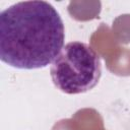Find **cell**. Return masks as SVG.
Wrapping results in <instances>:
<instances>
[{
  "mask_svg": "<svg viewBox=\"0 0 130 130\" xmlns=\"http://www.w3.org/2000/svg\"><path fill=\"white\" fill-rule=\"evenodd\" d=\"M59 12L47 1H21L0 13V59L17 69H40L53 63L64 47Z\"/></svg>",
  "mask_w": 130,
  "mask_h": 130,
  "instance_id": "cell-1",
  "label": "cell"
},
{
  "mask_svg": "<svg viewBox=\"0 0 130 130\" xmlns=\"http://www.w3.org/2000/svg\"><path fill=\"white\" fill-rule=\"evenodd\" d=\"M55 86L67 94L92 89L102 76L100 55L87 44L74 41L66 44L50 68Z\"/></svg>",
  "mask_w": 130,
  "mask_h": 130,
  "instance_id": "cell-2",
  "label": "cell"
}]
</instances>
